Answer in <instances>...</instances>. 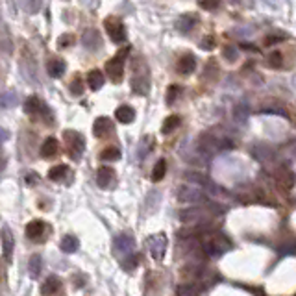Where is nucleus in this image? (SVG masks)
<instances>
[{
	"mask_svg": "<svg viewBox=\"0 0 296 296\" xmlns=\"http://www.w3.org/2000/svg\"><path fill=\"white\" fill-rule=\"evenodd\" d=\"M65 176H69V167L67 165H56L48 170V178L54 180V182H63Z\"/></svg>",
	"mask_w": 296,
	"mask_h": 296,
	"instance_id": "nucleus-25",
	"label": "nucleus"
},
{
	"mask_svg": "<svg viewBox=\"0 0 296 296\" xmlns=\"http://www.w3.org/2000/svg\"><path fill=\"white\" fill-rule=\"evenodd\" d=\"M182 93L184 91H182V87L180 85H170L169 89H167V104L172 106V104L176 102V98H178Z\"/></svg>",
	"mask_w": 296,
	"mask_h": 296,
	"instance_id": "nucleus-39",
	"label": "nucleus"
},
{
	"mask_svg": "<svg viewBox=\"0 0 296 296\" xmlns=\"http://www.w3.org/2000/svg\"><path fill=\"white\" fill-rule=\"evenodd\" d=\"M115 117H117L119 123L123 124H130L133 123V119H135V109H133L132 106H119L117 111H115Z\"/></svg>",
	"mask_w": 296,
	"mask_h": 296,
	"instance_id": "nucleus-22",
	"label": "nucleus"
},
{
	"mask_svg": "<svg viewBox=\"0 0 296 296\" xmlns=\"http://www.w3.org/2000/svg\"><path fill=\"white\" fill-rule=\"evenodd\" d=\"M6 139H8V132H6V130H0V143H4Z\"/></svg>",
	"mask_w": 296,
	"mask_h": 296,
	"instance_id": "nucleus-47",
	"label": "nucleus"
},
{
	"mask_svg": "<svg viewBox=\"0 0 296 296\" xmlns=\"http://www.w3.org/2000/svg\"><path fill=\"white\" fill-rule=\"evenodd\" d=\"M17 100H19L17 93H13V91L0 93V107H4V109H8V107H13L17 104Z\"/></svg>",
	"mask_w": 296,
	"mask_h": 296,
	"instance_id": "nucleus-26",
	"label": "nucleus"
},
{
	"mask_svg": "<svg viewBox=\"0 0 296 296\" xmlns=\"http://www.w3.org/2000/svg\"><path fill=\"white\" fill-rule=\"evenodd\" d=\"M202 292V287H196V283H185L178 289L180 296H196Z\"/></svg>",
	"mask_w": 296,
	"mask_h": 296,
	"instance_id": "nucleus-36",
	"label": "nucleus"
},
{
	"mask_svg": "<svg viewBox=\"0 0 296 296\" xmlns=\"http://www.w3.org/2000/svg\"><path fill=\"white\" fill-rule=\"evenodd\" d=\"M198 22V17L193 15V13H185V15H182L178 19V21L174 22V28L180 32V34H184V36H187L191 30L194 28V24Z\"/></svg>",
	"mask_w": 296,
	"mask_h": 296,
	"instance_id": "nucleus-16",
	"label": "nucleus"
},
{
	"mask_svg": "<svg viewBox=\"0 0 296 296\" xmlns=\"http://www.w3.org/2000/svg\"><path fill=\"white\" fill-rule=\"evenodd\" d=\"M185 178L189 180V182H193L194 185H204V187H210L211 185V187H213V184H210V180L200 172H187L185 174Z\"/></svg>",
	"mask_w": 296,
	"mask_h": 296,
	"instance_id": "nucleus-33",
	"label": "nucleus"
},
{
	"mask_svg": "<svg viewBox=\"0 0 296 296\" xmlns=\"http://www.w3.org/2000/svg\"><path fill=\"white\" fill-rule=\"evenodd\" d=\"M200 246H202V252L205 255H210V257H220V255H224L226 252L230 250L231 243L220 231H208L204 235L202 243H200Z\"/></svg>",
	"mask_w": 296,
	"mask_h": 296,
	"instance_id": "nucleus-1",
	"label": "nucleus"
},
{
	"mask_svg": "<svg viewBox=\"0 0 296 296\" xmlns=\"http://www.w3.org/2000/svg\"><path fill=\"white\" fill-rule=\"evenodd\" d=\"M104 28H106L107 36L111 39L113 43H117V45H123L126 41V26L121 19L117 17H109L104 21Z\"/></svg>",
	"mask_w": 296,
	"mask_h": 296,
	"instance_id": "nucleus-6",
	"label": "nucleus"
},
{
	"mask_svg": "<svg viewBox=\"0 0 296 296\" xmlns=\"http://www.w3.org/2000/svg\"><path fill=\"white\" fill-rule=\"evenodd\" d=\"M222 56H224V60L233 63V62H237V57H239V50H237V46H233V45H226L224 48H222Z\"/></svg>",
	"mask_w": 296,
	"mask_h": 296,
	"instance_id": "nucleus-38",
	"label": "nucleus"
},
{
	"mask_svg": "<svg viewBox=\"0 0 296 296\" xmlns=\"http://www.w3.org/2000/svg\"><path fill=\"white\" fill-rule=\"evenodd\" d=\"M230 2H231V4H237V2H239V0H230Z\"/></svg>",
	"mask_w": 296,
	"mask_h": 296,
	"instance_id": "nucleus-49",
	"label": "nucleus"
},
{
	"mask_svg": "<svg viewBox=\"0 0 296 296\" xmlns=\"http://www.w3.org/2000/svg\"><path fill=\"white\" fill-rule=\"evenodd\" d=\"M128 52H130V48H124V50H121L117 56H113L111 60L106 63V72H107V76H109V80H111L113 83H119L121 80H123V76H124V57L128 56Z\"/></svg>",
	"mask_w": 296,
	"mask_h": 296,
	"instance_id": "nucleus-5",
	"label": "nucleus"
},
{
	"mask_svg": "<svg viewBox=\"0 0 296 296\" xmlns=\"http://www.w3.org/2000/svg\"><path fill=\"white\" fill-rule=\"evenodd\" d=\"M41 271H43V257L39 254H34L28 261V276H30L32 280H37L39 276H41Z\"/></svg>",
	"mask_w": 296,
	"mask_h": 296,
	"instance_id": "nucleus-21",
	"label": "nucleus"
},
{
	"mask_svg": "<svg viewBox=\"0 0 296 296\" xmlns=\"http://www.w3.org/2000/svg\"><path fill=\"white\" fill-rule=\"evenodd\" d=\"M13 235H11L10 228L2 230V246H4V257L6 261H11V254H13Z\"/></svg>",
	"mask_w": 296,
	"mask_h": 296,
	"instance_id": "nucleus-24",
	"label": "nucleus"
},
{
	"mask_svg": "<svg viewBox=\"0 0 296 296\" xmlns=\"http://www.w3.org/2000/svg\"><path fill=\"white\" fill-rule=\"evenodd\" d=\"M148 250L156 261L163 259L165 252H167V237L163 233H156L152 237H148Z\"/></svg>",
	"mask_w": 296,
	"mask_h": 296,
	"instance_id": "nucleus-9",
	"label": "nucleus"
},
{
	"mask_svg": "<svg viewBox=\"0 0 296 296\" xmlns=\"http://www.w3.org/2000/svg\"><path fill=\"white\" fill-rule=\"evenodd\" d=\"M178 72L180 74H184V76H189V74H193L194 69H196V57L193 56V54H185V56L180 57L178 62Z\"/></svg>",
	"mask_w": 296,
	"mask_h": 296,
	"instance_id": "nucleus-18",
	"label": "nucleus"
},
{
	"mask_svg": "<svg viewBox=\"0 0 296 296\" xmlns=\"http://www.w3.org/2000/svg\"><path fill=\"white\" fill-rule=\"evenodd\" d=\"M219 6H220V0H200V8H204L208 11L217 10Z\"/></svg>",
	"mask_w": 296,
	"mask_h": 296,
	"instance_id": "nucleus-44",
	"label": "nucleus"
},
{
	"mask_svg": "<svg viewBox=\"0 0 296 296\" xmlns=\"http://www.w3.org/2000/svg\"><path fill=\"white\" fill-rule=\"evenodd\" d=\"M139 261H141V259H139V254H135V252H133V254L126 255V257L123 259V269H124V271H128V272H132L133 269L139 265Z\"/></svg>",
	"mask_w": 296,
	"mask_h": 296,
	"instance_id": "nucleus-37",
	"label": "nucleus"
},
{
	"mask_svg": "<svg viewBox=\"0 0 296 296\" xmlns=\"http://www.w3.org/2000/svg\"><path fill=\"white\" fill-rule=\"evenodd\" d=\"M36 180H37L36 174H28V176H26V184H28V185H36L37 184Z\"/></svg>",
	"mask_w": 296,
	"mask_h": 296,
	"instance_id": "nucleus-45",
	"label": "nucleus"
},
{
	"mask_svg": "<svg viewBox=\"0 0 296 296\" xmlns=\"http://www.w3.org/2000/svg\"><path fill=\"white\" fill-rule=\"evenodd\" d=\"M165 174H167V161H165V159H159L152 170V182H161V180L165 178Z\"/></svg>",
	"mask_w": 296,
	"mask_h": 296,
	"instance_id": "nucleus-30",
	"label": "nucleus"
},
{
	"mask_svg": "<svg viewBox=\"0 0 296 296\" xmlns=\"http://www.w3.org/2000/svg\"><path fill=\"white\" fill-rule=\"evenodd\" d=\"M48 233H50V228L43 220H32L26 224V237L34 243H43Z\"/></svg>",
	"mask_w": 296,
	"mask_h": 296,
	"instance_id": "nucleus-8",
	"label": "nucleus"
},
{
	"mask_svg": "<svg viewBox=\"0 0 296 296\" xmlns=\"http://www.w3.org/2000/svg\"><path fill=\"white\" fill-rule=\"evenodd\" d=\"M152 146H154V139L150 137V135H144V137L139 141V146H137L139 159H143L148 152H152Z\"/></svg>",
	"mask_w": 296,
	"mask_h": 296,
	"instance_id": "nucleus-28",
	"label": "nucleus"
},
{
	"mask_svg": "<svg viewBox=\"0 0 296 296\" xmlns=\"http://www.w3.org/2000/svg\"><path fill=\"white\" fill-rule=\"evenodd\" d=\"M180 220L187 226H205L211 220V211L205 208H191L180 213Z\"/></svg>",
	"mask_w": 296,
	"mask_h": 296,
	"instance_id": "nucleus-4",
	"label": "nucleus"
},
{
	"mask_svg": "<svg viewBox=\"0 0 296 296\" xmlns=\"http://www.w3.org/2000/svg\"><path fill=\"white\" fill-rule=\"evenodd\" d=\"M198 148L200 152L204 154H217V152H222V150L233 148V143L226 137H215V135H210V133H204L198 139Z\"/></svg>",
	"mask_w": 296,
	"mask_h": 296,
	"instance_id": "nucleus-2",
	"label": "nucleus"
},
{
	"mask_svg": "<svg viewBox=\"0 0 296 296\" xmlns=\"http://www.w3.org/2000/svg\"><path fill=\"white\" fill-rule=\"evenodd\" d=\"M267 65L271 67V69H281V65H283V54L278 50L271 52L269 57H267Z\"/></svg>",
	"mask_w": 296,
	"mask_h": 296,
	"instance_id": "nucleus-35",
	"label": "nucleus"
},
{
	"mask_svg": "<svg viewBox=\"0 0 296 296\" xmlns=\"http://www.w3.org/2000/svg\"><path fill=\"white\" fill-rule=\"evenodd\" d=\"M57 152H60V143H57V139L56 137L45 139V143L41 144V158L52 159Z\"/></svg>",
	"mask_w": 296,
	"mask_h": 296,
	"instance_id": "nucleus-19",
	"label": "nucleus"
},
{
	"mask_svg": "<svg viewBox=\"0 0 296 296\" xmlns=\"http://www.w3.org/2000/svg\"><path fill=\"white\" fill-rule=\"evenodd\" d=\"M60 291H62V280H60L57 276H48L41 287V294L43 296H56Z\"/></svg>",
	"mask_w": 296,
	"mask_h": 296,
	"instance_id": "nucleus-17",
	"label": "nucleus"
},
{
	"mask_svg": "<svg viewBox=\"0 0 296 296\" xmlns=\"http://www.w3.org/2000/svg\"><path fill=\"white\" fill-rule=\"evenodd\" d=\"M65 137V144H67V152H69V158L78 161L82 159L83 150H85V139L80 132H72V130H67L63 133Z\"/></svg>",
	"mask_w": 296,
	"mask_h": 296,
	"instance_id": "nucleus-3",
	"label": "nucleus"
},
{
	"mask_svg": "<svg viewBox=\"0 0 296 296\" xmlns=\"http://www.w3.org/2000/svg\"><path fill=\"white\" fill-rule=\"evenodd\" d=\"M71 93L74 95V97H80V95H83V82L80 76H74V80L71 82Z\"/></svg>",
	"mask_w": 296,
	"mask_h": 296,
	"instance_id": "nucleus-40",
	"label": "nucleus"
},
{
	"mask_svg": "<svg viewBox=\"0 0 296 296\" xmlns=\"http://www.w3.org/2000/svg\"><path fill=\"white\" fill-rule=\"evenodd\" d=\"M113 130H115V126H113L109 117H98L97 121H95V124H93V133H95V137H98V139H104V137H107V135H111Z\"/></svg>",
	"mask_w": 296,
	"mask_h": 296,
	"instance_id": "nucleus-15",
	"label": "nucleus"
},
{
	"mask_svg": "<svg viewBox=\"0 0 296 296\" xmlns=\"http://www.w3.org/2000/svg\"><path fill=\"white\" fill-rule=\"evenodd\" d=\"M104 72L98 71V69H93L89 74H87V83H89V89H93V91H98L100 87L104 85Z\"/></svg>",
	"mask_w": 296,
	"mask_h": 296,
	"instance_id": "nucleus-23",
	"label": "nucleus"
},
{
	"mask_svg": "<svg viewBox=\"0 0 296 296\" xmlns=\"http://www.w3.org/2000/svg\"><path fill=\"white\" fill-rule=\"evenodd\" d=\"M215 46H217V43H215V37H211V36H205L204 39H202V41H200V48H202V50H213Z\"/></svg>",
	"mask_w": 296,
	"mask_h": 296,
	"instance_id": "nucleus-43",
	"label": "nucleus"
},
{
	"mask_svg": "<svg viewBox=\"0 0 296 296\" xmlns=\"http://www.w3.org/2000/svg\"><path fill=\"white\" fill-rule=\"evenodd\" d=\"M24 111L28 113V115H48V117H52L50 109H48V106H46L45 102H43L41 98L37 97H30L28 100L24 102Z\"/></svg>",
	"mask_w": 296,
	"mask_h": 296,
	"instance_id": "nucleus-12",
	"label": "nucleus"
},
{
	"mask_svg": "<svg viewBox=\"0 0 296 296\" xmlns=\"http://www.w3.org/2000/svg\"><path fill=\"white\" fill-rule=\"evenodd\" d=\"M148 89H150V78H148L146 69H144L143 72H139L137 69H135L133 78H132V91L135 93V95L144 97V95H148Z\"/></svg>",
	"mask_w": 296,
	"mask_h": 296,
	"instance_id": "nucleus-10",
	"label": "nucleus"
},
{
	"mask_svg": "<svg viewBox=\"0 0 296 296\" xmlns=\"http://www.w3.org/2000/svg\"><path fill=\"white\" fill-rule=\"evenodd\" d=\"M4 165H6V159H4V156H2V152H0V170L4 169Z\"/></svg>",
	"mask_w": 296,
	"mask_h": 296,
	"instance_id": "nucleus-48",
	"label": "nucleus"
},
{
	"mask_svg": "<svg viewBox=\"0 0 296 296\" xmlns=\"http://www.w3.org/2000/svg\"><path fill=\"white\" fill-rule=\"evenodd\" d=\"M46 71H48V74H50L52 78H62L67 71V63L63 62V60H60V57H54V60L48 62Z\"/></svg>",
	"mask_w": 296,
	"mask_h": 296,
	"instance_id": "nucleus-20",
	"label": "nucleus"
},
{
	"mask_svg": "<svg viewBox=\"0 0 296 296\" xmlns=\"http://www.w3.org/2000/svg\"><path fill=\"white\" fill-rule=\"evenodd\" d=\"M78 246H80V243H78V239L74 237V235H65V237L62 239V250L67 252V254L76 252Z\"/></svg>",
	"mask_w": 296,
	"mask_h": 296,
	"instance_id": "nucleus-27",
	"label": "nucleus"
},
{
	"mask_svg": "<svg viewBox=\"0 0 296 296\" xmlns=\"http://www.w3.org/2000/svg\"><path fill=\"white\" fill-rule=\"evenodd\" d=\"M180 123H182V119L178 117V115H170V117L165 119V123L163 126H161V132L167 135V133H172L176 128L180 126Z\"/></svg>",
	"mask_w": 296,
	"mask_h": 296,
	"instance_id": "nucleus-29",
	"label": "nucleus"
},
{
	"mask_svg": "<svg viewBox=\"0 0 296 296\" xmlns=\"http://www.w3.org/2000/svg\"><path fill=\"white\" fill-rule=\"evenodd\" d=\"M248 115H250V109L246 104H237L233 109V117L237 123H246L248 121Z\"/></svg>",
	"mask_w": 296,
	"mask_h": 296,
	"instance_id": "nucleus-31",
	"label": "nucleus"
},
{
	"mask_svg": "<svg viewBox=\"0 0 296 296\" xmlns=\"http://www.w3.org/2000/svg\"><path fill=\"white\" fill-rule=\"evenodd\" d=\"M241 48H245V50H250V52H257V48H255V46H252V45H248V43H243V45H241Z\"/></svg>",
	"mask_w": 296,
	"mask_h": 296,
	"instance_id": "nucleus-46",
	"label": "nucleus"
},
{
	"mask_svg": "<svg viewBox=\"0 0 296 296\" xmlns=\"http://www.w3.org/2000/svg\"><path fill=\"white\" fill-rule=\"evenodd\" d=\"M133 248H135V239L130 233H121L113 241V252L121 259H124L126 255L133 254Z\"/></svg>",
	"mask_w": 296,
	"mask_h": 296,
	"instance_id": "nucleus-7",
	"label": "nucleus"
},
{
	"mask_svg": "<svg viewBox=\"0 0 296 296\" xmlns=\"http://www.w3.org/2000/svg\"><path fill=\"white\" fill-rule=\"evenodd\" d=\"M21 4L30 15H36V13H39V10H41L43 0H21Z\"/></svg>",
	"mask_w": 296,
	"mask_h": 296,
	"instance_id": "nucleus-34",
	"label": "nucleus"
},
{
	"mask_svg": "<svg viewBox=\"0 0 296 296\" xmlns=\"http://www.w3.org/2000/svg\"><path fill=\"white\" fill-rule=\"evenodd\" d=\"M178 198L182 200V202L202 204V202H205V193L196 189V187H187V185H184V187H180L178 189Z\"/></svg>",
	"mask_w": 296,
	"mask_h": 296,
	"instance_id": "nucleus-11",
	"label": "nucleus"
},
{
	"mask_svg": "<svg viewBox=\"0 0 296 296\" xmlns=\"http://www.w3.org/2000/svg\"><path fill=\"white\" fill-rule=\"evenodd\" d=\"M285 39H287V37L283 36V34H272V36H267V37H265V41H263V45L272 46V45H276V43L285 41Z\"/></svg>",
	"mask_w": 296,
	"mask_h": 296,
	"instance_id": "nucleus-41",
	"label": "nucleus"
},
{
	"mask_svg": "<svg viewBox=\"0 0 296 296\" xmlns=\"http://www.w3.org/2000/svg\"><path fill=\"white\" fill-rule=\"evenodd\" d=\"M117 182V174L111 167H100L97 172V184L98 187H102V189H111L113 185Z\"/></svg>",
	"mask_w": 296,
	"mask_h": 296,
	"instance_id": "nucleus-14",
	"label": "nucleus"
},
{
	"mask_svg": "<svg viewBox=\"0 0 296 296\" xmlns=\"http://www.w3.org/2000/svg\"><path fill=\"white\" fill-rule=\"evenodd\" d=\"M82 45L85 46L87 50H91V52L100 50V46H102V37H100V32L95 30V28H87V30L83 32V36H82Z\"/></svg>",
	"mask_w": 296,
	"mask_h": 296,
	"instance_id": "nucleus-13",
	"label": "nucleus"
},
{
	"mask_svg": "<svg viewBox=\"0 0 296 296\" xmlns=\"http://www.w3.org/2000/svg\"><path fill=\"white\" fill-rule=\"evenodd\" d=\"M72 43H74V36H72V34H63V36H60V39H57V46H60V48H67V46H71Z\"/></svg>",
	"mask_w": 296,
	"mask_h": 296,
	"instance_id": "nucleus-42",
	"label": "nucleus"
},
{
	"mask_svg": "<svg viewBox=\"0 0 296 296\" xmlns=\"http://www.w3.org/2000/svg\"><path fill=\"white\" fill-rule=\"evenodd\" d=\"M100 159H102V161H117V159H121V150H119L117 146L104 148L102 154H100Z\"/></svg>",
	"mask_w": 296,
	"mask_h": 296,
	"instance_id": "nucleus-32",
	"label": "nucleus"
}]
</instances>
